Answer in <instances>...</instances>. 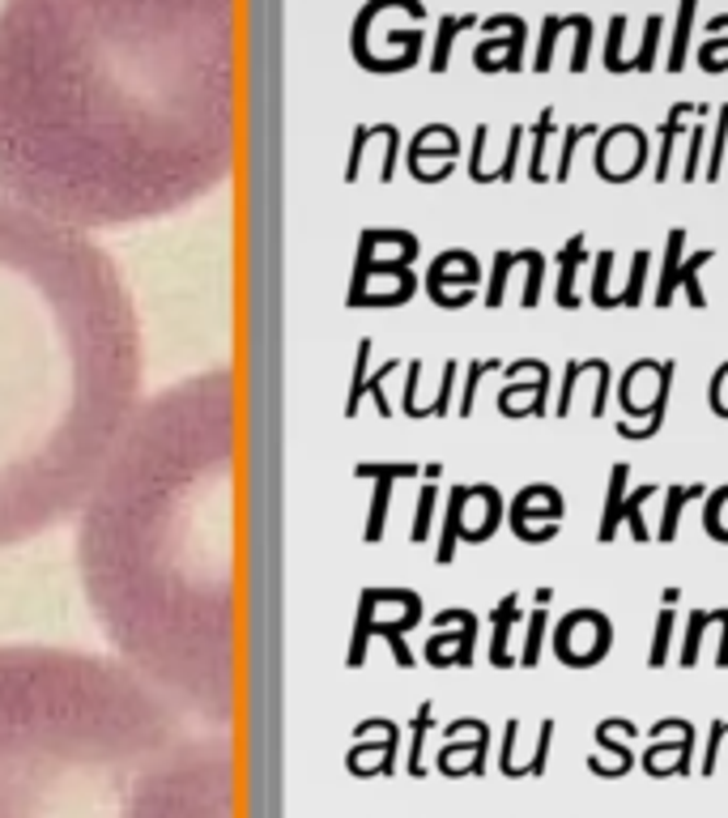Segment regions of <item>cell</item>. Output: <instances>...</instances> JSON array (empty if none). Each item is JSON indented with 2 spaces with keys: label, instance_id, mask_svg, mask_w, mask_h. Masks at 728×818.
I'll list each match as a JSON object with an SVG mask.
<instances>
[{
  "label": "cell",
  "instance_id": "1",
  "mask_svg": "<svg viewBox=\"0 0 728 818\" xmlns=\"http://www.w3.org/2000/svg\"><path fill=\"white\" fill-rule=\"evenodd\" d=\"M239 158V0H4L0 196L77 231L171 218Z\"/></svg>",
  "mask_w": 728,
  "mask_h": 818
},
{
  "label": "cell",
  "instance_id": "2",
  "mask_svg": "<svg viewBox=\"0 0 728 818\" xmlns=\"http://www.w3.org/2000/svg\"><path fill=\"white\" fill-rule=\"evenodd\" d=\"M234 457V376L213 367L137 405L77 507L94 623L200 729H230L239 707Z\"/></svg>",
  "mask_w": 728,
  "mask_h": 818
},
{
  "label": "cell",
  "instance_id": "3",
  "mask_svg": "<svg viewBox=\"0 0 728 818\" xmlns=\"http://www.w3.org/2000/svg\"><path fill=\"white\" fill-rule=\"evenodd\" d=\"M141 405V320L90 239L0 196V550L77 516Z\"/></svg>",
  "mask_w": 728,
  "mask_h": 818
},
{
  "label": "cell",
  "instance_id": "4",
  "mask_svg": "<svg viewBox=\"0 0 728 818\" xmlns=\"http://www.w3.org/2000/svg\"><path fill=\"white\" fill-rule=\"evenodd\" d=\"M192 729L119 657L0 648V818H124L150 768Z\"/></svg>",
  "mask_w": 728,
  "mask_h": 818
},
{
  "label": "cell",
  "instance_id": "5",
  "mask_svg": "<svg viewBox=\"0 0 728 818\" xmlns=\"http://www.w3.org/2000/svg\"><path fill=\"white\" fill-rule=\"evenodd\" d=\"M124 818H239L230 729H192L171 746L132 793Z\"/></svg>",
  "mask_w": 728,
  "mask_h": 818
},
{
  "label": "cell",
  "instance_id": "6",
  "mask_svg": "<svg viewBox=\"0 0 728 818\" xmlns=\"http://www.w3.org/2000/svg\"><path fill=\"white\" fill-rule=\"evenodd\" d=\"M605 653H610V623H605V614L575 610V614H567L563 623L554 626V657L563 665L583 669V665L605 661Z\"/></svg>",
  "mask_w": 728,
  "mask_h": 818
},
{
  "label": "cell",
  "instance_id": "7",
  "mask_svg": "<svg viewBox=\"0 0 728 818\" xmlns=\"http://www.w3.org/2000/svg\"><path fill=\"white\" fill-rule=\"evenodd\" d=\"M644 158H648V137L635 124H617L597 141L592 166H597V175L605 184H626V180H635L644 171Z\"/></svg>",
  "mask_w": 728,
  "mask_h": 818
},
{
  "label": "cell",
  "instance_id": "8",
  "mask_svg": "<svg viewBox=\"0 0 728 818\" xmlns=\"http://www.w3.org/2000/svg\"><path fill=\"white\" fill-rule=\"evenodd\" d=\"M712 261H716V247H698L686 265H678L669 277H660V281H656V308L665 312V308L673 303V290H678V286H686L690 308H694V312H703V308H707V295H703V286H698V269H703V265H712Z\"/></svg>",
  "mask_w": 728,
  "mask_h": 818
},
{
  "label": "cell",
  "instance_id": "9",
  "mask_svg": "<svg viewBox=\"0 0 728 818\" xmlns=\"http://www.w3.org/2000/svg\"><path fill=\"white\" fill-rule=\"evenodd\" d=\"M583 239L588 234H571L567 247L558 252V286H554V299L563 312H575L579 308V295H575V273L583 265Z\"/></svg>",
  "mask_w": 728,
  "mask_h": 818
},
{
  "label": "cell",
  "instance_id": "10",
  "mask_svg": "<svg viewBox=\"0 0 728 818\" xmlns=\"http://www.w3.org/2000/svg\"><path fill=\"white\" fill-rule=\"evenodd\" d=\"M690 746H694V729L682 734L678 746H651L648 750V772L651 776H669V772H686L690 768Z\"/></svg>",
  "mask_w": 728,
  "mask_h": 818
},
{
  "label": "cell",
  "instance_id": "11",
  "mask_svg": "<svg viewBox=\"0 0 728 818\" xmlns=\"http://www.w3.org/2000/svg\"><path fill=\"white\" fill-rule=\"evenodd\" d=\"M626 482H631V465H613L610 469V495H605V516H601V542H613V538H617Z\"/></svg>",
  "mask_w": 728,
  "mask_h": 818
},
{
  "label": "cell",
  "instance_id": "12",
  "mask_svg": "<svg viewBox=\"0 0 728 818\" xmlns=\"http://www.w3.org/2000/svg\"><path fill=\"white\" fill-rule=\"evenodd\" d=\"M665 495H669V507L660 511V529H656V538H660V542H673V538H678V520H682V511H686V504H698V499H703V486H669Z\"/></svg>",
  "mask_w": 728,
  "mask_h": 818
},
{
  "label": "cell",
  "instance_id": "13",
  "mask_svg": "<svg viewBox=\"0 0 728 818\" xmlns=\"http://www.w3.org/2000/svg\"><path fill=\"white\" fill-rule=\"evenodd\" d=\"M690 116V103H673V112L665 116V124H660V154H656V184H665L669 180V162H673V141H678V133H682V119Z\"/></svg>",
  "mask_w": 728,
  "mask_h": 818
},
{
  "label": "cell",
  "instance_id": "14",
  "mask_svg": "<svg viewBox=\"0 0 728 818\" xmlns=\"http://www.w3.org/2000/svg\"><path fill=\"white\" fill-rule=\"evenodd\" d=\"M529 516H545V520H563V499L550 491V486H536V491H524L516 499V520H529Z\"/></svg>",
  "mask_w": 728,
  "mask_h": 818
},
{
  "label": "cell",
  "instance_id": "15",
  "mask_svg": "<svg viewBox=\"0 0 728 818\" xmlns=\"http://www.w3.org/2000/svg\"><path fill=\"white\" fill-rule=\"evenodd\" d=\"M656 495H660V486H639L631 499H622V520L631 525V538H635L639 545L651 538L648 525H644V504H648V499H656Z\"/></svg>",
  "mask_w": 728,
  "mask_h": 818
},
{
  "label": "cell",
  "instance_id": "16",
  "mask_svg": "<svg viewBox=\"0 0 728 818\" xmlns=\"http://www.w3.org/2000/svg\"><path fill=\"white\" fill-rule=\"evenodd\" d=\"M583 376L592 380L588 414L601 418V414H605V401H610V362H605V358H583Z\"/></svg>",
  "mask_w": 728,
  "mask_h": 818
},
{
  "label": "cell",
  "instance_id": "17",
  "mask_svg": "<svg viewBox=\"0 0 728 818\" xmlns=\"http://www.w3.org/2000/svg\"><path fill=\"white\" fill-rule=\"evenodd\" d=\"M648 269H651V256H648V252H635V265H631V281H626V290L617 295V308H639V303H644Z\"/></svg>",
  "mask_w": 728,
  "mask_h": 818
},
{
  "label": "cell",
  "instance_id": "18",
  "mask_svg": "<svg viewBox=\"0 0 728 818\" xmlns=\"http://www.w3.org/2000/svg\"><path fill=\"white\" fill-rule=\"evenodd\" d=\"M673 623H678V614H673V610H660V619H656V635H651V657H648L651 669H665V661H669Z\"/></svg>",
  "mask_w": 728,
  "mask_h": 818
},
{
  "label": "cell",
  "instance_id": "19",
  "mask_svg": "<svg viewBox=\"0 0 728 818\" xmlns=\"http://www.w3.org/2000/svg\"><path fill=\"white\" fill-rule=\"evenodd\" d=\"M592 133H597L592 124H575V128H567V137H563V150H558V166H554V180H558V184H567V180H571L575 146H579L583 137H592Z\"/></svg>",
  "mask_w": 728,
  "mask_h": 818
},
{
  "label": "cell",
  "instance_id": "20",
  "mask_svg": "<svg viewBox=\"0 0 728 818\" xmlns=\"http://www.w3.org/2000/svg\"><path fill=\"white\" fill-rule=\"evenodd\" d=\"M610 269H613V252H601L597 256V269H592V303L601 308V312H613V295H610Z\"/></svg>",
  "mask_w": 728,
  "mask_h": 818
},
{
  "label": "cell",
  "instance_id": "21",
  "mask_svg": "<svg viewBox=\"0 0 728 818\" xmlns=\"http://www.w3.org/2000/svg\"><path fill=\"white\" fill-rule=\"evenodd\" d=\"M690 26H694V0H682V18H678V39H673V51H669V73H678V69L686 65Z\"/></svg>",
  "mask_w": 728,
  "mask_h": 818
},
{
  "label": "cell",
  "instance_id": "22",
  "mask_svg": "<svg viewBox=\"0 0 728 818\" xmlns=\"http://www.w3.org/2000/svg\"><path fill=\"white\" fill-rule=\"evenodd\" d=\"M703 525H707V533H712L716 542H728V486L712 495V504H707V516H703Z\"/></svg>",
  "mask_w": 728,
  "mask_h": 818
},
{
  "label": "cell",
  "instance_id": "23",
  "mask_svg": "<svg viewBox=\"0 0 728 818\" xmlns=\"http://www.w3.org/2000/svg\"><path fill=\"white\" fill-rule=\"evenodd\" d=\"M712 626V614H690V623H686V644H682V665L686 669H694L698 665V644H703V631Z\"/></svg>",
  "mask_w": 728,
  "mask_h": 818
},
{
  "label": "cell",
  "instance_id": "24",
  "mask_svg": "<svg viewBox=\"0 0 728 818\" xmlns=\"http://www.w3.org/2000/svg\"><path fill=\"white\" fill-rule=\"evenodd\" d=\"M550 137H554V112H545V116L536 119V133H533V166H529V175H533V180H545V171H541V154H545Z\"/></svg>",
  "mask_w": 728,
  "mask_h": 818
},
{
  "label": "cell",
  "instance_id": "25",
  "mask_svg": "<svg viewBox=\"0 0 728 818\" xmlns=\"http://www.w3.org/2000/svg\"><path fill=\"white\" fill-rule=\"evenodd\" d=\"M545 626H550V614H545V610H533V614H529V631H524V665H536V657H541V635H545Z\"/></svg>",
  "mask_w": 728,
  "mask_h": 818
},
{
  "label": "cell",
  "instance_id": "26",
  "mask_svg": "<svg viewBox=\"0 0 728 818\" xmlns=\"http://www.w3.org/2000/svg\"><path fill=\"white\" fill-rule=\"evenodd\" d=\"M524 308H536V299H541V269H545V261H541V252H524Z\"/></svg>",
  "mask_w": 728,
  "mask_h": 818
},
{
  "label": "cell",
  "instance_id": "27",
  "mask_svg": "<svg viewBox=\"0 0 728 818\" xmlns=\"http://www.w3.org/2000/svg\"><path fill=\"white\" fill-rule=\"evenodd\" d=\"M656 35H660V18H651L648 22V35H644V43H639V51L631 56V73H648L651 60H656Z\"/></svg>",
  "mask_w": 728,
  "mask_h": 818
},
{
  "label": "cell",
  "instance_id": "28",
  "mask_svg": "<svg viewBox=\"0 0 728 818\" xmlns=\"http://www.w3.org/2000/svg\"><path fill=\"white\" fill-rule=\"evenodd\" d=\"M725 141H728V107L720 112V128H716V150H712V162H707V180L716 184V180H725Z\"/></svg>",
  "mask_w": 728,
  "mask_h": 818
},
{
  "label": "cell",
  "instance_id": "29",
  "mask_svg": "<svg viewBox=\"0 0 728 818\" xmlns=\"http://www.w3.org/2000/svg\"><path fill=\"white\" fill-rule=\"evenodd\" d=\"M665 410H669V405H665ZM665 410H656L648 423H639V427H635L631 418H622V423H617V435H622V439H651V435L660 430V423H665Z\"/></svg>",
  "mask_w": 728,
  "mask_h": 818
},
{
  "label": "cell",
  "instance_id": "30",
  "mask_svg": "<svg viewBox=\"0 0 728 818\" xmlns=\"http://www.w3.org/2000/svg\"><path fill=\"white\" fill-rule=\"evenodd\" d=\"M622 31H626V18H613L610 47H605V69H610V73H622Z\"/></svg>",
  "mask_w": 728,
  "mask_h": 818
},
{
  "label": "cell",
  "instance_id": "31",
  "mask_svg": "<svg viewBox=\"0 0 728 818\" xmlns=\"http://www.w3.org/2000/svg\"><path fill=\"white\" fill-rule=\"evenodd\" d=\"M698 60L707 73H725L728 69V43H703L698 47Z\"/></svg>",
  "mask_w": 728,
  "mask_h": 818
},
{
  "label": "cell",
  "instance_id": "32",
  "mask_svg": "<svg viewBox=\"0 0 728 818\" xmlns=\"http://www.w3.org/2000/svg\"><path fill=\"white\" fill-rule=\"evenodd\" d=\"M712 410L720 418H728V362H720L716 376H712Z\"/></svg>",
  "mask_w": 728,
  "mask_h": 818
},
{
  "label": "cell",
  "instance_id": "33",
  "mask_svg": "<svg viewBox=\"0 0 728 818\" xmlns=\"http://www.w3.org/2000/svg\"><path fill=\"white\" fill-rule=\"evenodd\" d=\"M511 619H516V597H507V601H502V610H498V635H495V661L498 665H507L502 640H507V626H511Z\"/></svg>",
  "mask_w": 728,
  "mask_h": 818
},
{
  "label": "cell",
  "instance_id": "34",
  "mask_svg": "<svg viewBox=\"0 0 728 818\" xmlns=\"http://www.w3.org/2000/svg\"><path fill=\"white\" fill-rule=\"evenodd\" d=\"M558 31H563V22L550 18V22H545V39H541V56H536V73L550 69V56H554V39H558Z\"/></svg>",
  "mask_w": 728,
  "mask_h": 818
},
{
  "label": "cell",
  "instance_id": "35",
  "mask_svg": "<svg viewBox=\"0 0 728 818\" xmlns=\"http://www.w3.org/2000/svg\"><path fill=\"white\" fill-rule=\"evenodd\" d=\"M511 265H516V256H511V252H502V256H498L495 286H490V308H495L498 299H502V281H507V269H511Z\"/></svg>",
  "mask_w": 728,
  "mask_h": 818
},
{
  "label": "cell",
  "instance_id": "36",
  "mask_svg": "<svg viewBox=\"0 0 728 818\" xmlns=\"http://www.w3.org/2000/svg\"><path fill=\"white\" fill-rule=\"evenodd\" d=\"M716 626L725 631V635H720V653H716V665H720V669H728V610H716Z\"/></svg>",
  "mask_w": 728,
  "mask_h": 818
},
{
  "label": "cell",
  "instance_id": "37",
  "mask_svg": "<svg viewBox=\"0 0 728 818\" xmlns=\"http://www.w3.org/2000/svg\"><path fill=\"white\" fill-rule=\"evenodd\" d=\"M725 175H728V171H725Z\"/></svg>",
  "mask_w": 728,
  "mask_h": 818
}]
</instances>
